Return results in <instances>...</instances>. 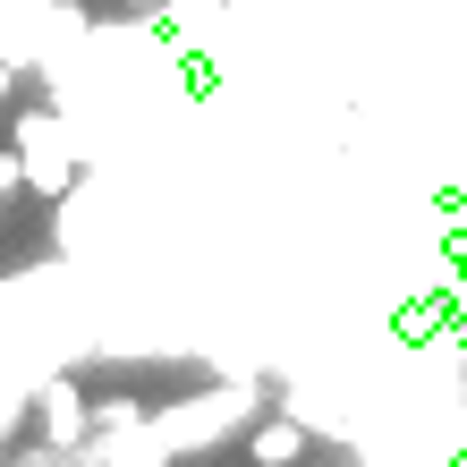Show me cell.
I'll list each match as a JSON object with an SVG mask.
<instances>
[{"label":"cell","mask_w":467,"mask_h":467,"mask_svg":"<svg viewBox=\"0 0 467 467\" xmlns=\"http://www.w3.org/2000/svg\"><path fill=\"white\" fill-rule=\"evenodd\" d=\"M17 145H26V179H35V196H68L77 161H68L60 119H51V111H26V119H17Z\"/></svg>","instance_id":"6da1fadb"},{"label":"cell","mask_w":467,"mask_h":467,"mask_svg":"<svg viewBox=\"0 0 467 467\" xmlns=\"http://www.w3.org/2000/svg\"><path fill=\"white\" fill-rule=\"evenodd\" d=\"M86 433H94L86 391H77V382H43V442H51V451H77Z\"/></svg>","instance_id":"7a4b0ae2"},{"label":"cell","mask_w":467,"mask_h":467,"mask_svg":"<svg viewBox=\"0 0 467 467\" xmlns=\"http://www.w3.org/2000/svg\"><path fill=\"white\" fill-rule=\"evenodd\" d=\"M246 451H255V467H289L297 451H306V425H297V417H264Z\"/></svg>","instance_id":"3957f363"},{"label":"cell","mask_w":467,"mask_h":467,"mask_svg":"<svg viewBox=\"0 0 467 467\" xmlns=\"http://www.w3.org/2000/svg\"><path fill=\"white\" fill-rule=\"evenodd\" d=\"M94 425H102V433H136V425H145V408L119 391V400H102V408H94Z\"/></svg>","instance_id":"277c9868"},{"label":"cell","mask_w":467,"mask_h":467,"mask_svg":"<svg viewBox=\"0 0 467 467\" xmlns=\"http://www.w3.org/2000/svg\"><path fill=\"white\" fill-rule=\"evenodd\" d=\"M9 94H17V68H9V60H0V102H9Z\"/></svg>","instance_id":"5b68a950"},{"label":"cell","mask_w":467,"mask_h":467,"mask_svg":"<svg viewBox=\"0 0 467 467\" xmlns=\"http://www.w3.org/2000/svg\"><path fill=\"white\" fill-rule=\"evenodd\" d=\"M128 9H161V0H128Z\"/></svg>","instance_id":"8992f818"}]
</instances>
